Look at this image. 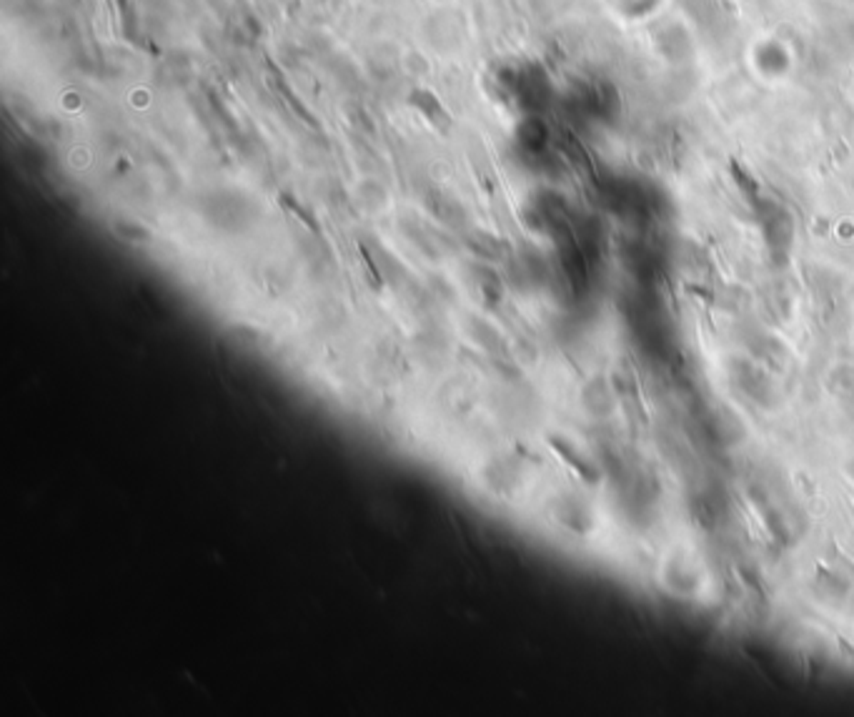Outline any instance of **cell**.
I'll use <instances>...</instances> for the list:
<instances>
[{
  "label": "cell",
  "mask_w": 854,
  "mask_h": 717,
  "mask_svg": "<svg viewBox=\"0 0 854 717\" xmlns=\"http://www.w3.org/2000/svg\"><path fill=\"white\" fill-rule=\"evenodd\" d=\"M757 60L759 66L767 70V73H782V70L786 69V63H789L786 50L782 48L779 43H772V40L764 43V46L757 50Z\"/></svg>",
  "instance_id": "5b68a950"
},
{
  "label": "cell",
  "mask_w": 854,
  "mask_h": 717,
  "mask_svg": "<svg viewBox=\"0 0 854 717\" xmlns=\"http://www.w3.org/2000/svg\"><path fill=\"white\" fill-rule=\"evenodd\" d=\"M754 208H757L759 224H762V231H764V238H767L769 251H772L775 258L785 261L786 254H789V246H792V237H795L792 216L786 214L785 208L776 206L772 201H764V198H757Z\"/></svg>",
  "instance_id": "6da1fadb"
},
{
  "label": "cell",
  "mask_w": 854,
  "mask_h": 717,
  "mask_svg": "<svg viewBox=\"0 0 854 717\" xmlns=\"http://www.w3.org/2000/svg\"><path fill=\"white\" fill-rule=\"evenodd\" d=\"M549 96H552V86L539 66L516 69L514 103L519 109H524L526 113H536L549 103Z\"/></svg>",
  "instance_id": "7a4b0ae2"
},
{
  "label": "cell",
  "mask_w": 854,
  "mask_h": 717,
  "mask_svg": "<svg viewBox=\"0 0 854 717\" xmlns=\"http://www.w3.org/2000/svg\"><path fill=\"white\" fill-rule=\"evenodd\" d=\"M271 80H273V89L279 90V93H281V99L286 100V103H289V106H291V111L293 113H296V116H299V119H303L306 121V123H309V126H316V121L311 119V113H309V109H306V106H303L301 100L296 99V96H293V90L289 89V83H286V80L281 79V76H279V73H273L271 76Z\"/></svg>",
  "instance_id": "8992f818"
},
{
  "label": "cell",
  "mask_w": 854,
  "mask_h": 717,
  "mask_svg": "<svg viewBox=\"0 0 854 717\" xmlns=\"http://www.w3.org/2000/svg\"><path fill=\"white\" fill-rule=\"evenodd\" d=\"M408 106L411 109H416L424 119L431 123V126L441 131V133H447L448 128H451V113L447 111V106L437 99V93H431L428 89H414L411 90V96H408Z\"/></svg>",
  "instance_id": "3957f363"
},
{
  "label": "cell",
  "mask_w": 854,
  "mask_h": 717,
  "mask_svg": "<svg viewBox=\"0 0 854 717\" xmlns=\"http://www.w3.org/2000/svg\"><path fill=\"white\" fill-rule=\"evenodd\" d=\"M516 141H519V148L526 156H543L549 141H552V133H549V126L536 113H532L522 121V126L516 131Z\"/></svg>",
  "instance_id": "277c9868"
},
{
  "label": "cell",
  "mask_w": 854,
  "mask_h": 717,
  "mask_svg": "<svg viewBox=\"0 0 854 717\" xmlns=\"http://www.w3.org/2000/svg\"><path fill=\"white\" fill-rule=\"evenodd\" d=\"M621 3H624V10H627L629 16L639 18V16H644V13H649V10L654 8L657 0H621Z\"/></svg>",
  "instance_id": "52a82bcc"
}]
</instances>
